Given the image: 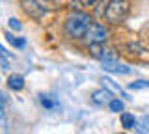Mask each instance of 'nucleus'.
I'll list each match as a JSON object with an SVG mask.
<instances>
[{
  "label": "nucleus",
  "mask_w": 149,
  "mask_h": 134,
  "mask_svg": "<svg viewBox=\"0 0 149 134\" xmlns=\"http://www.w3.org/2000/svg\"><path fill=\"white\" fill-rule=\"evenodd\" d=\"M65 32H67L69 37L73 39H80V37H86V32L88 28L91 26V19L88 13H82V11H74L65 19Z\"/></svg>",
  "instance_id": "obj_1"
},
{
  "label": "nucleus",
  "mask_w": 149,
  "mask_h": 134,
  "mask_svg": "<svg viewBox=\"0 0 149 134\" xmlns=\"http://www.w3.org/2000/svg\"><path fill=\"white\" fill-rule=\"evenodd\" d=\"M130 11V2L129 0H112V2L106 6V11H104V19L112 22V24H119L127 19Z\"/></svg>",
  "instance_id": "obj_2"
},
{
  "label": "nucleus",
  "mask_w": 149,
  "mask_h": 134,
  "mask_svg": "<svg viewBox=\"0 0 149 134\" xmlns=\"http://www.w3.org/2000/svg\"><path fill=\"white\" fill-rule=\"evenodd\" d=\"M90 52L93 58L101 60V62H110L116 60V52L108 47H104V43H90Z\"/></svg>",
  "instance_id": "obj_3"
},
{
  "label": "nucleus",
  "mask_w": 149,
  "mask_h": 134,
  "mask_svg": "<svg viewBox=\"0 0 149 134\" xmlns=\"http://www.w3.org/2000/svg\"><path fill=\"white\" fill-rule=\"evenodd\" d=\"M21 6H22V10H24L30 17H34V19H41V17L47 13V8L39 2V0H21Z\"/></svg>",
  "instance_id": "obj_4"
},
{
  "label": "nucleus",
  "mask_w": 149,
  "mask_h": 134,
  "mask_svg": "<svg viewBox=\"0 0 149 134\" xmlns=\"http://www.w3.org/2000/svg\"><path fill=\"white\" fill-rule=\"evenodd\" d=\"M106 35H108L106 28L102 24H97V22H95V24H91L90 28H88V32H86L88 43H104Z\"/></svg>",
  "instance_id": "obj_5"
},
{
  "label": "nucleus",
  "mask_w": 149,
  "mask_h": 134,
  "mask_svg": "<svg viewBox=\"0 0 149 134\" xmlns=\"http://www.w3.org/2000/svg\"><path fill=\"white\" fill-rule=\"evenodd\" d=\"M91 101L95 104H110L112 91L108 90V87L102 86V90H97V91H93V93H91Z\"/></svg>",
  "instance_id": "obj_6"
},
{
  "label": "nucleus",
  "mask_w": 149,
  "mask_h": 134,
  "mask_svg": "<svg viewBox=\"0 0 149 134\" xmlns=\"http://www.w3.org/2000/svg\"><path fill=\"white\" fill-rule=\"evenodd\" d=\"M102 86H104V87H108V90L112 91V93H114V95H118V97H123V99H127V101H130V97H129V93H127V91H125L123 90V87H121L119 84H116V82L114 80H112V78H102Z\"/></svg>",
  "instance_id": "obj_7"
},
{
  "label": "nucleus",
  "mask_w": 149,
  "mask_h": 134,
  "mask_svg": "<svg viewBox=\"0 0 149 134\" xmlns=\"http://www.w3.org/2000/svg\"><path fill=\"white\" fill-rule=\"evenodd\" d=\"M102 69L104 71H110V73H121V75H129L130 73V67L123 65V63H118L116 60H110V62H102Z\"/></svg>",
  "instance_id": "obj_8"
},
{
  "label": "nucleus",
  "mask_w": 149,
  "mask_h": 134,
  "mask_svg": "<svg viewBox=\"0 0 149 134\" xmlns=\"http://www.w3.org/2000/svg\"><path fill=\"white\" fill-rule=\"evenodd\" d=\"M121 125H123L125 131H132V128L136 127V119H134L132 114L123 112V114H121Z\"/></svg>",
  "instance_id": "obj_9"
},
{
  "label": "nucleus",
  "mask_w": 149,
  "mask_h": 134,
  "mask_svg": "<svg viewBox=\"0 0 149 134\" xmlns=\"http://www.w3.org/2000/svg\"><path fill=\"white\" fill-rule=\"evenodd\" d=\"M8 86L11 87V90L19 91V90H22V87H24V78H22L21 75H11V76L8 78Z\"/></svg>",
  "instance_id": "obj_10"
},
{
  "label": "nucleus",
  "mask_w": 149,
  "mask_h": 134,
  "mask_svg": "<svg viewBox=\"0 0 149 134\" xmlns=\"http://www.w3.org/2000/svg\"><path fill=\"white\" fill-rule=\"evenodd\" d=\"M136 131L138 132H149V115H143L136 123Z\"/></svg>",
  "instance_id": "obj_11"
},
{
  "label": "nucleus",
  "mask_w": 149,
  "mask_h": 134,
  "mask_svg": "<svg viewBox=\"0 0 149 134\" xmlns=\"http://www.w3.org/2000/svg\"><path fill=\"white\" fill-rule=\"evenodd\" d=\"M39 103L45 106V108H49V110H52V108H56L58 106V103L56 101H52L50 97H47V95H39Z\"/></svg>",
  "instance_id": "obj_12"
},
{
  "label": "nucleus",
  "mask_w": 149,
  "mask_h": 134,
  "mask_svg": "<svg viewBox=\"0 0 149 134\" xmlns=\"http://www.w3.org/2000/svg\"><path fill=\"white\" fill-rule=\"evenodd\" d=\"M6 37H8V41L13 45V47H17V49H24L26 47V41L24 39H19V37H13V35H9V34H6Z\"/></svg>",
  "instance_id": "obj_13"
},
{
  "label": "nucleus",
  "mask_w": 149,
  "mask_h": 134,
  "mask_svg": "<svg viewBox=\"0 0 149 134\" xmlns=\"http://www.w3.org/2000/svg\"><path fill=\"white\" fill-rule=\"evenodd\" d=\"M123 108H125L123 101H119V99H112L110 101V110L112 112H123Z\"/></svg>",
  "instance_id": "obj_14"
},
{
  "label": "nucleus",
  "mask_w": 149,
  "mask_h": 134,
  "mask_svg": "<svg viewBox=\"0 0 149 134\" xmlns=\"http://www.w3.org/2000/svg\"><path fill=\"white\" fill-rule=\"evenodd\" d=\"M129 87H130V90H146V87H149V82H146V80H136V82H130Z\"/></svg>",
  "instance_id": "obj_15"
},
{
  "label": "nucleus",
  "mask_w": 149,
  "mask_h": 134,
  "mask_svg": "<svg viewBox=\"0 0 149 134\" xmlns=\"http://www.w3.org/2000/svg\"><path fill=\"white\" fill-rule=\"evenodd\" d=\"M9 26H11L13 30H21V22L17 19H9Z\"/></svg>",
  "instance_id": "obj_16"
},
{
  "label": "nucleus",
  "mask_w": 149,
  "mask_h": 134,
  "mask_svg": "<svg viewBox=\"0 0 149 134\" xmlns=\"http://www.w3.org/2000/svg\"><path fill=\"white\" fill-rule=\"evenodd\" d=\"M97 2H99V0H80L82 6H88V8H90V6H95Z\"/></svg>",
  "instance_id": "obj_17"
}]
</instances>
